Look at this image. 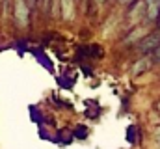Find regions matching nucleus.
Returning <instances> with one entry per match:
<instances>
[]
</instances>
